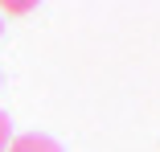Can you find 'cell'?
I'll list each match as a JSON object with an SVG mask.
<instances>
[{"label": "cell", "mask_w": 160, "mask_h": 152, "mask_svg": "<svg viewBox=\"0 0 160 152\" xmlns=\"http://www.w3.org/2000/svg\"><path fill=\"white\" fill-rule=\"evenodd\" d=\"M0 33H4V21H0Z\"/></svg>", "instance_id": "cell-3"}, {"label": "cell", "mask_w": 160, "mask_h": 152, "mask_svg": "<svg viewBox=\"0 0 160 152\" xmlns=\"http://www.w3.org/2000/svg\"><path fill=\"white\" fill-rule=\"evenodd\" d=\"M8 152H66V148L49 136H41V132H25V136H12Z\"/></svg>", "instance_id": "cell-1"}, {"label": "cell", "mask_w": 160, "mask_h": 152, "mask_svg": "<svg viewBox=\"0 0 160 152\" xmlns=\"http://www.w3.org/2000/svg\"><path fill=\"white\" fill-rule=\"evenodd\" d=\"M8 144H12V119L0 111V152H8Z\"/></svg>", "instance_id": "cell-2"}]
</instances>
